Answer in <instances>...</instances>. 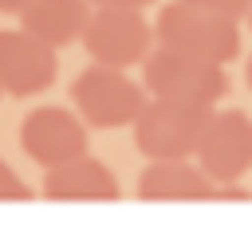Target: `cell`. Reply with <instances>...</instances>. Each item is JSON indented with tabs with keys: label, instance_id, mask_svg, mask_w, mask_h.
Returning <instances> with one entry per match:
<instances>
[{
	"label": "cell",
	"instance_id": "6da1fadb",
	"mask_svg": "<svg viewBox=\"0 0 252 240\" xmlns=\"http://www.w3.org/2000/svg\"><path fill=\"white\" fill-rule=\"evenodd\" d=\"M71 102L87 126L118 130V126H134V118L150 102V90H146V83H134L126 75V67L91 63L87 71H79L71 79Z\"/></svg>",
	"mask_w": 252,
	"mask_h": 240
},
{
	"label": "cell",
	"instance_id": "7a4b0ae2",
	"mask_svg": "<svg viewBox=\"0 0 252 240\" xmlns=\"http://www.w3.org/2000/svg\"><path fill=\"white\" fill-rule=\"evenodd\" d=\"M217 106L201 102H181V98H161L150 94L142 114L134 118V146L142 157L161 161V157H193L197 142L209 126Z\"/></svg>",
	"mask_w": 252,
	"mask_h": 240
},
{
	"label": "cell",
	"instance_id": "3957f363",
	"mask_svg": "<svg viewBox=\"0 0 252 240\" xmlns=\"http://www.w3.org/2000/svg\"><path fill=\"white\" fill-rule=\"evenodd\" d=\"M154 35L165 47H177V51H189L213 63H232L240 55V20L185 4V0H173L158 12Z\"/></svg>",
	"mask_w": 252,
	"mask_h": 240
},
{
	"label": "cell",
	"instance_id": "277c9868",
	"mask_svg": "<svg viewBox=\"0 0 252 240\" xmlns=\"http://www.w3.org/2000/svg\"><path fill=\"white\" fill-rule=\"evenodd\" d=\"M142 83L150 94L161 98H181V102H201V106H217L228 94V75L224 63L154 43V51L142 63Z\"/></svg>",
	"mask_w": 252,
	"mask_h": 240
},
{
	"label": "cell",
	"instance_id": "5b68a950",
	"mask_svg": "<svg viewBox=\"0 0 252 240\" xmlns=\"http://www.w3.org/2000/svg\"><path fill=\"white\" fill-rule=\"evenodd\" d=\"M154 43L158 35H154V24L142 16V8H91V20L83 28L87 55L110 67L146 63Z\"/></svg>",
	"mask_w": 252,
	"mask_h": 240
},
{
	"label": "cell",
	"instance_id": "8992f818",
	"mask_svg": "<svg viewBox=\"0 0 252 240\" xmlns=\"http://www.w3.org/2000/svg\"><path fill=\"white\" fill-rule=\"evenodd\" d=\"M193 161L217 181H240L252 169V118L244 110H213Z\"/></svg>",
	"mask_w": 252,
	"mask_h": 240
},
{
	"label": "cell",
	"instance_id": "52a82bcc",
	"mask_svg": "<svg viewBox=\"0 0 252 240\" xmlns=\"http://www.w3.org/2000/svg\"><path fill=\"white\" fill-rule=\"evenodd\" d=\"M20 146L35 165H63L87 153V122L67 106H35L20 122Z\"/></svg>",
	"mask_w": 252,
	"mask_h": 240
},
{
	"label": "cell",
	"instance_id": "ba28073f",
	"mask_svg": "<svg viewBox=\"0 0 252 240\" xmlns=\"http://www.w3.org/2000/svg\"><path fill=\"white\" fill-rule=\"evenodd\" d=\"M55 51L59 47L43 43L39 35H32L24 28L0 31V83H4V94L28 98V94L47 90L55 83V71H59Z\"/></svg>",
	"mask_w": 252,
	"mask_h": 240
},
{
	"label": "cell",
	"instance_id": "9c48e42d",
	"mask_svg": "<svg viewBox=\"0 0 252 240\" xmlns=\"http://www.w3.org/2000/svg\"><path fill=\"white\" fill-rule=\"evenodd\" d=\"M39 193L47 201H118L122 197L118 177L98 157H87V153H79L63 165H47Z\"/></svg>",
	"mask_w": 252,
	"mask_h": 240
},
{
	"label": "cell",
	"instance_id": "30bf717a",
	"mask_svg": "<svg viewBox=\"0 0 252 240\" xmlns=\"http://www.w3.org/2000/svg\"><path fill=\"white\" fill-rule=\"evenodd\" d=\"M217 181L189 157H161L138 173V201H213Z\"/></svg>",
	"mask_w": 252,
	"mask_h": 240
},
{
	"label": "cell",
	"instance_id": "8fae6325",
	"mask_svg": "<svg viewBox=\"0 0 252 240\" xmlns=\"http://www.w3.org/2000/svg\"><path fill=\"white\" fill-rule=\"evenodd\" d=\"M91 0H28L20 8V28L39 35L51 47H67L83 39V28L91 20Z\"/></svg>",
	"mask_w": 252,
	"mask_h": 240
},
{
	"label": "cell",
	"instance_id": "7c38bea8",
	"mask_svg": "<svg viewBox=\"0 0 252 240\" xmlns=\"http://www.w3.org/2000/svg\"><path fill=\"white\" fill-rule=\"evenodd\" d=\"M0 201H32V189L24 185V177L0 161Z\"/></svg>",
	"mask_w": 252,
	"mask_h": 240
},
{
	"label": "cell",
	"instance_id": "4fadbf2b",
	"mask_svg": "<svg viewBox=\"0 0 252 240\" xmlns=\"http://www.w3.org/2000/svg\"><path fill=\"white\" fill-rule=\"evenodd\" d=\"M185 4H197V8H209V12H220V16H232V20H244L252 0H185Z\"/></svg>",
	"mask_w": 252,
	"mask_h": 240
},
{
	"label": "cell",
	"instance_id": "5bb4252c",
	"mask_svg": "<svg viewBox=\"0 0 252 240\" xmlns=\"http://www.w3.org/2000/svg\"><path fill=\"white\" fill-rule=\"evenodd\" d=\"M94 8H150L154 0H91Z\"/></svg>",
	"mask_w": 252,
	"mask_h": 240
},
{
	"label": "cell",
	"instance_id": "9a60e30c",
	"mask_svg": "<svg viewBox=\"0 0 252 240\" xmlns=\"http://www.w3.org/2000/svg\"><path fill=\"white\" fill-rule=\"evenodd\" d=\"M24 4H28V0H0V16H20Z\"/></svg>",
	"mask_w": 252,
	"mask_h": 240
},
{
	"label": "cell",
	"instance_id": "2e32d148",
	"mask_svg": "<svg viewBox=\"0 0 252 240\" xmlns=\"http://www.w3.org/2000/svg\"><path fill=\"white\" fill-rule=\"evenodd\" d=\"M244 75H248V87H252V55H248V67H244Z\"/></svg>",
	"mask_w": 252,
	"mask_h": 240
},
{
	"label": "cell",
	"instance_id": "e0dca14e",
	"mask_svg": "<svg viewBox=\"0 0 252 240\" xmlns=\"http://www.w3.org/2000/svg\"><path fill=\"white\" fill-rule=\"evenodd\" d=\"M244 20H248V31H252V8H248V16H244Z\"/></svg>",
	"mask_w": 252,
	"mask_h": 240
},
{
	"label": "cell",
	"instance_id": "ac0fdd59",
	"mask_svg": "<svg viewBox=\"0 0 252 240\" xmlns=\"http://www.w3.org/2000/svg\"><path fill=\"white\" fill-rule=\"evenodd\" d=\"M0 94H4V83H0Z\"/></svg>",
	"mask_w": 252,
	"mask_h": 240
}]
</instances>
